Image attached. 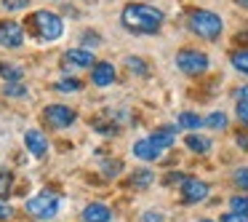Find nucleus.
<instances>
[{
	"mask_svg": "<svg viewBox=\"0 0 248 222\" xmlns=\"http://www.w3.org/2000/svg\"><path fill=\"white\" fill-rule=\"evenodd\" d=\"M211 193L208 182H203V179L198 177H184L182 182V201L184 204H200V201H205Z\"/></svg>",
	"mask_w": 248,
	"mask_h": 222,
	"instance_id": "7",
	"label": "nucleus"
},
{
	"mask_svg": "<svg viewBox=\"0 0 248 222\" xmlns=\"http://www.w3.org/2000/svg\"><path fill=\"white\" fill-rule=\"evenodd\" d=\"M243 40H248V33H240V35H237V43H243Z\"/></svg>",
	"mask_w": 248,
	"mask_h": 222,
	"instance_id": "37",
	"label": "nucleus"
},
{
	"mask_svg": "<svg viewBox=\"0 0 248 222\" xmlns=\"http://www.w3.org/2000/svg\"><path fill=\"white\" fill-rule=\"evenodd\" d=\"M232 67L243 75H248V51H235L232 54Z\"/></svg>",
	"mask_w": 248,
	"mask_h": 222,
	"instance_id": "20",
	"label": "nucleus"
},
{
	"mask_svg": "<svg viewBox=\"0 0 248 222\" xmlns=\"http://www.w3.org/2000/svg\"><path fill=\"white\" fill-rule=\"evenodd\" d=\"M235 99H237V102H248V86H240V88H237V91H235Z\"/></svg>",
	"mask_w": 248,
	"mask_h": 222,
	"instance_id": "34",
	"label": "nucleus"
},
{
	"mask_svg": "<svg viewBox=\"0 0 248 222\" xmlns=\"http://www.w3.org/2000/svg\"><path fill=\"white\" fill-rule=\"evenodd\" d=\"M187 27L203 40H216L221 35V30H224V22H221L219 14L205 11V8H198V11H189Z\"/></svg>",
	"mask_w": 248,
	"mask_h": 222,
	"instance_id": "2",
	"label": "nucleus"
},
{
	"mask_svg": "<svg viewBox=\"0 0 248 222\" xmlns=\"http://www.w3.org/2000/svg\"><path fill=\"white\" fill-rule=\"evenodd\" d=\"M230 211L248 217V195H232L230 198Z\"/></svg>",
	"mask_w": 248,
	"mask_h": 222,
	"instance_id": "19",
	"label": "nucleus"
},
{
	"mask_svg": "<svg viewBox=\"0 0 248 222\" xmlns=\"http://www.w3.org/2000/svg\"><path fill=\"white\" fill-rule=\"evenodd\" d=\"M0 75L6 78L8 83H19L24 78V72H22V67L11 65V62H0Z\"/></svg>",
	"mask_w": 248,
	"mask_h": 222,
	"instance_id": "17",
	"label": "nucleus"
},
{
	"mask_svg": "<svg viewBox=\"0 0 248 222\" xmlns=\"http://www.w3.org/2000/svg\"><path fill=\"white\" fill-rule=\"evenodd\" d=\"M176 182H184V174H168L166 177V185H176Z\"/></svg>",
	"mask_w": 248,
	"mask_h": 222,
	"instance_id": "35",
	"label": "nucleus"
},
{
	"mask_svg": "<svg viewBox=\"0 0 248 222\" xmlns=\"http://www.w3.org/2000/svg\"><path fill=\"white\" fill-rule=\"evenodd\" d=\"M203 126V118L195 113H182L179 115V129H200Z\"/></svg>",
	"mask_w": 248,
	"mask_h": 222,
	"instance_id": "18",
	"label": "nucleus"
},
{
	"mask_svg": "<svg viewBox=\"0 0 248 222\" xmlns=\"http://www.w3.org/2000/svg\"><path fill=\"white\" fill-rule=\"evenodd\" d=\"M11 185H14V174L6 171V169H0V201L11 193Z\"/></svg>",
	"mask_w": 248,
	"mask_h": 222,
	"instance_id": "22",
	"label": "nucleus"
},
{
	"mask_svg": "<svg viewBox=\"0 0 248 222\" xmlns=\"http://www.w3.org/2000/svg\"><path fill=\"white\" fill-rule=\"evenodd\" d=\"M219 222H248V217L243 214H235V211H230V214H221Z\"/></svg>",
	"mask_w": 248,
	"mask_h": 222,
	"instance_id": "31",
	"label": "nucleus"
},
{
	"mask_svg": "<svg viewBox=\"0 0 248 222\" xmlns=\"http://www.w3.org/2000/svg\"><path fill=\"white\" fill-rule=\"evenodd\" d=\"M200 222H211V220H200Z\"/></svg>",
	"mask_w": 248,
	"mask_h": 222,
	"instance_id": "39",
	"label": "nucleus"
},
{
	"mask_svg": "<svg viewBox=\"0 0 248 222\" xmlns=\"http://www.w3.org/2000/svg\"><path fill=\"white\" fill-rule=\"evenodd\" d=\"M208 129H216V131H221V129H227V115L224 113H211L208 118L203 120Z\"/></svg>",
	"mask_w": 248,
	"mask_h": 222,
	"instance_id": "21",
	"label": "nucleus"
},
{
	"mask_svg": "<svg viewBox=\"0 0 248 222\" xmlns=\"http://www.w3.org/2000/svg\"><path fill=\"white\" fill-rule=\"evenodd\" d=\"M24 145H27V150L32 153L35 158H43L46 153H48V139H46V134L40 129H30L27 134H24Z\"/></svg>",
	"mask_w": 248,
	"mask_h": 222,
	"instance_id": "10",
	"label": "nucleus"
},
{
	"mask_svg": "<svg viewBox=\"0 0 248 222\" xmlns=\"http://www.w3.org/2000/svg\"><path fill=\"white\" fill-rule=\"evenodd\" d=\"M184 145H187V150L198 153V155H205V153H211V139H208V137H203V134H187Z\"/></svg>",
	"mask_w": 248,
	"mask_h": 222,
	"instance_id": "15",
	"label": "nucleus"
},
{
	"mask_svg": "<svg viewBox=\"0 0 248 222\" xmlns=\"http://www.w3.org/2000/svg\"><path fill=\"white\" fill-rule=\"evenodd\" d=\"M11 214H14V209H11L8 204H3V201H0V222L11 220Z\"/></svg>",
	"mask_w": 248,
	"mask_h": 222,
	"instance_id": "33",
	"label": "nucleus"
},
{
	"mask_svg": "<svg viewBox=\"0 0 248 222\" xmlns=\"http://www.w3.org/2000/svg\"><path fill=\"white\" fill-rule=\"evenodd\" d=\"M208 56L198 49H182L176 54V67L184 72V75H203L208 70Z\"/></svg>",
	"mask_w": 248,
	"mask_h": 222,
	"instance_id": "5",
	"label": "nucleus"
},
{
	"mask_svg": "<svg viewBox=\"0 0 248 222\" xmlns=\"http://www.w3.org/2000/svg\"><path fill=\"white\" fill-rule=\"evenodd\" d=\"M237 6H243V8H248V0H235Z\"/></svg>",
	"mask_w": 248,
	"mask_h": 222,
	"instance_id": "38",
	"label": "nucleus"
},
{
	"mask_svg": "<svg viewBox=\"0 0 248 222\" xmlns=\"http://www.w3.org/2000/svg\"><path fill=\"white\" fill-rule=\"evenodd\" d=\"M27 22H30V27H32L38 40H48L51 43V40H59L64 35V22L54 11H35Z\"/></svg>",
	"mask_w": 248,
	"mask_h": 222,
	"instance_id": "3",
	"label": "nucleus"
},
{
	"mask_svg": "<svg viewBox=\"0 0 248 222\" xmlns=\"http://www.w3.org/2000/svg\"><path fill=\"white\" fill-rule=\"evenodd\" d=\"M125 65H128V70L131 72H136V75H147V65H144V59H139V56H128L125 59Z\"/></svg>",
	"mask_w": 248,
	"mask_h": 222,
	"instance_id": "24",
	"label": "nucleus"
},
{
	"mask_svg": "<svg viewBox=\"0 0 248 222\" xmlns=\"http://www.w3.org/2000/svg\"><path fill=\"white\" fill-rule=\"evenodd\" d=\"M27 211L35 220H54L59 211V195L54 190H40L35 198L27 201Z\"/></svg>",
	"mask_w": 248,
	"mask_h": 222,
	"instance_id": "4",
	"label": "nucleus"
},
{
	"mask_svg": "<svg viewBox=\"0 0 248 222\" xmlns=\"http://www.w3.org/2000/svg\"><path fill=\"white\" fill-rule=\"evenodd\" d=\"M134 155L139 158V161H147V163H150V161H157V158L163 155V150L152 145L150 137H147V139H139V142L134 145Z\"/></svg>",
	"mask_w": 248,
	"mask_h": 222,
	"instance_id": "14",
	"label": "nucleus"
},
{
	"mask_svg": "<svg viewBox=\"0 0 248 222\" xmlns=\"http://www.w3.org/2000/svg\"><path fill=\"white\" fill-rule=\"evenodd\" d=\"M64 62L70 67H80V70H86V67H93L96 62H93V54L88 49H70L64 54Z\"/></svg>",
	"mask_w": 248,
	"mask_h": 222,
	"instance_id": "11",
	"label": "nucleus"
},
{
	"mask_svg": "<svg viewBox=\"0 0 248 222\" xmlns=\"http://www.w3.org/2000/svg\"><path fill=\"white\" fill-rule=\"evenodd\" d=\"M139 222H163V214L160 211H144V214L139 217Z\"/></svg>",
	"mask_w": 248,
	"mask_h": 222,
	"instance_id": "29",
	"label": "nucleus"
},
{
	"mask_svg": "<svg viewBox=\"0 0 248 222\" xmlns=\"http://www.w3.org/2000/svg\"><path fill=\"white\" fill-rule=\"evenodd\" d=\"M75 118H78L75 110L67 107V104H48V107H46V113H43L46 126H48V129H56V131L70 129V126L75 123Z\"/></svg>",
	"mask_w": 248,
	"mask_h": 222,
	"instance_id": "6",
	"label": "nucleus"
},
{
	"mask_svg": "<svg viewBox=\"0 0 248 222\" xmlns=\"http://www.w3.org/2000/svg\"><path fill=\"white\" fill-rule=\"evenodd\" d=\"M232 182H235L240 190H248V169H246V166L237 169V171L232 174Z\"/></svg>",
	"mask_w": 248,
	"mask_h": 222,
	"instance_id": "25",
	"label": "nucleus"
},
{
	"mask_svg": "<svg viewBox=\"0 0 248 222\" xmlns=\"http://www.w3.org/2000/svg\"><path fill=\"white\" fill-rule=\"evenodd\" d=\"M150 142L155 147H160V150H168V147L176 142V129H173V126H160V129H155L150 134Z\"/></svg>",
	"mask_w": 248,
	"mask_h": 222,
	"instance_id": "13",
	"label": "nucleus"
},
{
	"mask_svg": "<svg viewBox=\"0 0 248 222\" xmlns=\"http://www.w3.org/2000/svg\"><path fill=\"white\" fill-rule=\"evenodd\" d=\"M152 179H155V174L150 171V169H136L134 174H131V179H128V185L134 190H147L152 185Z\"/></svg>",
	"mask_w": 248,
	"mask_h": 222,
	"instance_id": "16",
	"label": "nucleus"
},
{
	"mask_svg": "<svg viewBox=\"0 0 248 222\" xmlns=\"http://www.w3.org/2000/svg\"><path fill=\"white\" fill-rule=\"evenodd\" d=\"M80 86H83V83L78 81V78H62L54 88H56V91H64V94H72V91H78Z\"/></svg>",
	"mask_w": 248,
	"mask_h": 222,
	"instance_id": "23",
	"label": "nucleus"
},
{
	"mask_svg": "<svg viewBox=\"0 0 248 222\" xmlns=\"http://www.w3.org/2000/svg\"><path fill=\"white\" fill-rule=\"evenodd\" d=\"M109 220H112L109 206L99 204V201H93V204H88L83 209V222H109Z\"/></svg>",
	"mask_w": 248,
	"mask_h": 222,
	"instance_id": "12",
	"label": "nucleus"
},
{
	"mask_svg": "<svg viewBox=\"0 0 248 222\" xmlns=\"http://www.w3.org/2000/svg\"><path fill=\"white\" fill-rule=\"evenodd\" d=\"M30 0H3V8L6 11H16V8H27Z\"/></svg>",
	"mask_w": 248,
	"mask_h": 222,
	"instance_id": "27",
	"label": "nucleus"
},
{
	"mask_svg": "<svg viewBox=\"0 0 248 222\" xmlns=\"http://www.w3.org/2000/svg\"><path fill=\"white\" fill-rule=\"evenodd\" d=\"M235 115H237V120H240L243 126H248V102H237Z\"/></svg>",
	"mask_w": 248,
	"mask_h": 222,
	"instance_id": "26",
	"label": "nucleus"
},
{
	"mask_svg": "<svg viewBox=\"0 0 248 222\" xmlns=\"http://www.w3.org/2000/svg\"><path fill=\"white\" fill-rule=\"evenodd\" d=\"M120 161H109V163H104V171H107V177H115V174L120 171Z\"/></svg>",
	"mask_w": 248,
	"mask_h": 222,
	"instance_id": "32",
	"label": "nucleus"
},
{
	"mask_svg": "<svg viewBox=\"0 0 248 222\" xmlns=\"http://www.w3.org/2000/svg\"><path fill=\"white\" fill-rule=\"evenodd\" d=\"M237 145H240L243 150L248 153V134H237Z\"/></svg>",
	"mask_w": 248,
	"mask_h": 222,
	"instance_id": "36",
	"label": "nucleus"
},
{
	"mask_svg": "<svg viewBox=\"0 0 248 222\" xmlns=\"http://www.w3.org/2000/svg\"><path fill=\"white\" fill-rule=\"evenodd\" d=\"M24 43V27L19 22L3 19L0 22V46L3 49H19Z\"/></svg>",
	"mask_w": 248,
	"mask_h": 222,
	"instance_id": "8",
	"label": "nucleus"
},
{
	"mask_svg": "<svg viewBox=\"0 0 248 222\" xmlns=\"http://www.w3.org/2000/svg\"><path fill=\"white\" fill-rule=\"evenodd\" d=\"M123 19V27L131 30V33H139V35H155L157 30L163 27V11L155 6H147V3H131V6L123 8L120 14Z\"/></svg>",
	"mask_w": 248,
	"mask_h": 222,
	"instance_id": "1",
	"label": "nucleus"
},
{
	"mask_svg": "<svg viewBox=\"0 0 248 222\" xmlns=\"http://www.w3.org/2000/svg\"><path fill=\"white\" fill-rule=\"evenodd\" d=\"M115 78H118V72H115V67L109 65V62H96L91 70V83L99 88H107L115 83Z\"/></svg>",
	"mask_w": 248,
	"mask_h": 222,
	"instance_id": "9",
	"label": "nucleus"
},
{
	"mask_svg": "<svg viewBox=\"0 0 248 222\" xmlns=\"http://www.w3.org/2000/svg\"><path fill=\"white\" fill-rule=\"evenodd\" d=\"M6 94H8V97H24V86H19V83H8Z\"/></svg>",
	"mask_w": 248,
	"mask_h": 222,
	"instance_id": "30",
	"label": "nucleus"
},
{
	"mask_svg": "<svg viewBox=\"0 0 248 222\" xmlns=\"http://www.w3.org/2000/svg\"><path fill=\"white\" fill-rule=\"evenodd\" d=\"M80 43H86V46H99V43H102V38H99L96 33H83V35H80Z\"/></svg>",
	"mask_w": 248,
	"mask_h": 222,
	"instance_id": "28",
	"label": "nucleus"
}]
</instances>
